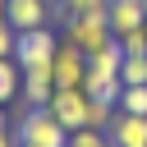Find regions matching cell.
<instances>
[{
  "label": "cell",
  "instance_id": "14",
  "mask_svg": "<svg viewBox=\"0 0 147 147\" xmlns=\"http://www.w3.org/2000/svg\"><path fill=\"white\" fill-rule=\"evenodd\" d=\"M69 147H110V138L101 129H74L69 133Z\"/></svg>",
  "mask_w": 147,
  "mask_h": 147
},
{
  "label": "cell",
  "instance_id": "5",
  "mask_svg": "<svg viewBox=\"0 0 147 147\" xmlns=\"http://www.w3.org/2000/svg\"><path fill=\"white\" fill-rule=\"evenodd\" d=\"M69 133L74 129H87V110H92V96L83 92V87H55V96H51V106H46Z\"/></svg>",
  "mask_w": 147,
  "mask_h": 147
},
{
  "label": "cell",
  "instance_id": "12",
  "mask_svg": "<svg viewBox=\"0 0 147 147\" xmlns=\"http://www.w3.org/2000/svg\"><path fill=\"white\" fill-rule=\"evenodd\" d=\"M119 78H124V87H142L147 83V55H124Z\"/></svg>",
  "mask_w": 147,
  "mask_h": 147
},
{
  "label": "cell",
  "instance_id": "22",
  "mask_svg": "<svg viewBox=\"0 0 147 147\" xmlns=\"http://www.w3.org/2000/svg\"><path fill=\"white\" fill-rule=\"evenodd\" d=\"M18 147H28V142H18Z\"/></svg>",
  "mask_w": 147,
  "mask_h": 147
},
{
  "label": "cell",
  "instance_id": "6",
  "mask_svg": "<svg viewBox=\"0 0 147 147\" xmlns=\"http://www.w3.org/2000/svg\"><path fill=\"white\" fill-rule=\"evenodd\" d=\"M51 78H55V87H83V78H87V55H83L74 41H64V37H60V46H55Z\"/></svg>",
  "mask_w": 147,
  "mask_h": 147
},
{
  "label": "cell",
  "instance_id": "11",
  "mask_svg": "<svg viewBox=\"0 0 147 147\" xmlns=\"http://www.w3.org/2000/svg\"><path fill=\"white\" fill-rule=\"evenodd\" d=\"M18 92H23V69H18V60L9 55V60H0V106H9Z\"/></svg>",
  "mask_w": 147,
  "mask_h": 147
},
{
  "label": "cell",
  "instance_id": "24",
  "mask_svg": "<svg viewBox=\"0 0 147 147\" xmlns=\"http://www.w3.org/2000/svg\"><path fill=\"white\" fill-rule=\"evenodd\" d=\"M110 147H115V142H110Z\"/></svg>",
  "mask_w": 147,
  "mask_h": 147
},
{
  "label": "cell",
  "instance_id": "20",
  "mask_svg": "<svg viewBox=\"0 0 147 147\" xmlns=\"http://www.w3.org/2000/svg\"><path fill=\"white\" fill-rule=\"evenodd\" d=\"M0 124H9V119H5V106H0Z\"/></svg>",
  "mask_w": 147,
  "mask_h": 147
},
{
  "label": "cell",
  "instance_id": "18",
  "mask_svg": "<svg viewBox=\"0 0 147 147\" xmlns=\"http://www.w3.org/2000/svg\"><path fill=\"white\" fill-rule=\"evenodd\" d=\"M0 147H18V129H9V124H0Z\"/></svg>",
  "mask_w": 147,
  "mask_h": 147
},
{
  "label": "cell",
  "instance_id": "3",
  "mask_svg": "<svg viewBox=\"0 0 147 147\" xmlns=\"http://www.w3.org/2000/svg\"><path fill=\"white\" fill-rule=\"evenodd\" d=\"M14 129H18V142H28V147H69V129L46 106H28Z\"/></svg>",
  "mask_w": 147,
  "mask_h": 147
},
{
  "label": "cell",
  "instance_id": "9",
  "mask_svg": "<svg viewBox=\"0 0 147 147\" xmlns=\"http://www.w3.org/2000/svg\"><path fill=\"white\" fill-rule=\"evenodd\" d=\"M106 18H110V32L124 37V32L147 23V5L142 0H106Z\"/></svg>",
  "mask_w": 147,
  "mask_h": 147
},
{
  "label": "cell",
  "instance_id": "13",
  "mask_svg": "<svg viewBox=\"0 0 147 147\" xmlns=\"http://www.w3.org/2000/svg\"><path fill=\"white\" fill-rule=\"evenodd\" d=\"M119 110L124 115H147V83L142 87H124L119 92Z\"/></svg>",
  "mask_w": 147,
  "mask_h": 147
},
{
  "label": "cell",
  "instance_id": "15",
  "mask_svg": "<svg viewBox=\"0 0 147 147\" xmlns=\"http://www.w3.org/2000/svg\"><path fill=\"white\" fill-rule=\"evenodd\" d=\"M115 41H119V51H124V55H147V32H142V28H133V32L115 37Z\"/></svg>",
  "mask_w": 147,
  "mask_h": 147
},
{
  "label": "cell",
  "instance_id": "2",
  "mask_svg": "<svg viewBox=\"0 0 147 147\" xmlns=\"http://www.w3.org/2000/svg\"><path fill=\"white\" fill-rule=\"evenodd\" d=\"M60 37H64V41H74L83 55H96V51L115 46V32H110V18H106V9L69 14V18L60 23Z\"/></svg>",
  "mask_w": 147,
  "mask_h": 147
},
{
  "label": "cell",
  "instance_id": "8",
  "mask_svg": "<svg viewBox=\"0 0 147 147\" xmlns=\"http://www.w3.org/2000/svg\"><path fill=\"white\" fill-rule=\"evenodd\" d=\"M106 138H110L115 147H147V115H124V110H115Z\"/></svg>",
  "mask_w": 147,
  "mask_h": 147
},
{
  "label": "cell",
  "instance_id": "1",
  "mask_svg": "<svg viewBox=\"0 0 147 147\" xmlns=\"http://www.w3.org/2000/svg\"><path fill=\"white\" fill-rule=\"evenodd\" d=\"M119 64H124L119 41H115V46H106V51H96V55H87V78H83V92H87L92 101H110V106H119V92H124Z\"/></svg>",
  "mask_w": 147,
  "mask_h": 147
},
{
  "label": "cell",
  "instance_id": "21",
  "mask_svg": "<svg viewBox=\"0 0 147 147\" xmlns=\"http://www.w3.org/2000/svg\"><path fill=\"white\" fill-rule=\"evenodd\" d=\"M0 14H5V0H0Z\"/></svg>",
  "mask_w": 147,
  "mask_h": 147
},
{
  "label": "cell",
  "instance_id": "17",
  "mask_svg": "<svg viewBox=\"0 0 147 147\" xmlns=\"http://www.w3.org/2000/svg\"><path fill=\"white\" fill-rule=\"evenodd\" d=\"M87 9H106V0H64V14H87Z\"/></svg>",
  "mask_w": 147,
  "mask_h": 147
},
{
  "label": "cell",
  "instance_id": "19",
  "mask_svg": "<svg viewBox=\"0 0 147 147\" xmlns=\"http://www.w3.org/2000/svg\"><path fill=\"white\" fill-rule=\"evenodd\" d=\"M46 5H51V9H60V5H64V0H46Z\"/></svg>",
  "mask_w": 147,
  "mask_h": 147
},
{
  "label": "cell",
  "instance_id": "23",
  "mask_svg": "<svg viewBox=\"0 0 147 147\" xmlns=\"http://www.w3.org/2000/svg\"><path fill=\"white\" fill-rule=\"evenodd\" d=\"M142 5H147V0H142Z\"/></svg>",
  "mask_w": 147,
  "mask_h": 147
},
{
  "label": "cell",
  "instance_id": "16",
  "mask_svg": "<svg viewBox=\"0 0 147 147\" xmlns=\"http://www.w3.org/2000/svg\"><path fill=\"white\" fill-rule=\"evenodd\" d=\"M14 41H18V32H14V28H9V18L0 14V60H9V55H14Z\"/></svg>",
  "mask_w": 147,
  "mask_h": 147
},
{
  "label": "cell",
  "instance_id": "7",
  "mask_svg": "<svg viewBox=\"0 0 147 147\" xmlns=\"http://www.w3.org/2000/svg\"><path fill=\"white\" fill-rule=\"evenodd\" d=\"M5 18H9L14 32H32V28H51L55 9L46 0H5Z\"/></svg>",
  "mask_w": 147,
  "mask_h": 147
},
{
  "label": "cell",
  "instance_id": "4",
  "mask_svg": "<svg viewBox=\"0 0 147 147\" xmlns=\"http://www.w3.org/2000/svg\"><path fill=\"white\" fill-rule=\"evenodd\" d=\"M55 46H60L55 28L18 32V41H14V60H18V69H41V64H51V60H55Z\"/></svg>",
  "mask_w": 147,
  "mask_h": 147
},
{
  "label": "cell",
  "instance_id": "10",
  "mask_svg": "<svg viewBox=\"0 0 147 147\" xmlns=\"http://www.w3.org/2000/svg\"><path fill=\"white\" fill-rule=\"evenodd\" d=\"M51 96H55L51 64H41V69H23V101H28V106H51Z\"/></svg>",
  "mask_w": 147,
  "mask_h": 147
}]
</instances>
